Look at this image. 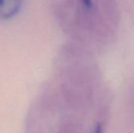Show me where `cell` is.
I'll return each instance as SVG.
<instances>
[{
  "label": "cell",
  "instance_id": "6da1fadb",
  "mask_svg": "<svg viewBox=\"0 0 134 133\" xmlns=\"http://www.w3.org/2000/svg\"><path fill=\"white\" fill-rule=\"evenodd\" d=\"M20 5L21 0H0V18L8 19L13 16Z\"/></svg>",
  "mask_w": 134,
  "mask_h": 133
},
{
  "label": "cell",
  "instance_id": "7a4b0ae2",
  "mask_svg": "<svg viewBox=\"0 0 134 133\" xmlns=\"http://www.w3.org/2000/svg\"><path fill=\"white\" fill-rule=\"evenodd\" d=\"M84 6H86V8H89V9H92L94 7V5L95 3L93 2V0H79Z\"/></svg>",
  "mask_w": 134,
  "mask_h": 133
},
{
  "label": "cell",
  "instance_id": "3957f363",
  "mask_svg": "<svg viewBox=\"0 0 134 133\" xmlns=\"http://www.w3.org/2000/svg\"><path fill=\"white\" fill-rule=\"evenodd\" d=\"M94 133H102V129H101V126L100 125L96 126L95 130H94Z\"/></svg>",
  "mask_w": 134,
  "mask_h": 133
}]
</instances>
